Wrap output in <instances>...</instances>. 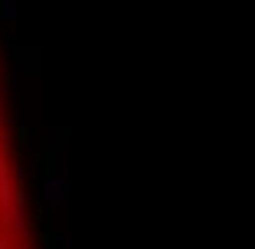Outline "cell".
<instances>
[{
  "label": "cell",
  "instance_id": "cell-1",
  "mask_svg": "<svg viewBox=\"0 0 255 249\" xmlns=\"http://www.w3.org/2000/svg\"><path fill=\"white\" fill-rule=\"evenodd\" d=\"M0 249H37L20 153L13 143V126H10L3 67H0Z\"/></svg>",
  "mask_w": 255,
  "mask_h": 249
}]
</instances>
